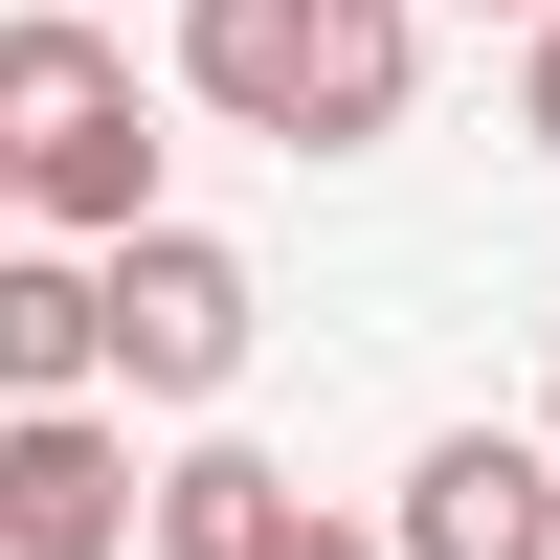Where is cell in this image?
<instances>
[{
  "label": "cell",
  "instance_id": "7",
  "mask_svg": "<svg viewBox=\"0 0 560 560\" xmlns=\"http://www.w3.org/2000/svg\"><path fill=\"white\" fill-rule=\"evenodd\" d=\"M292 538H314V493L269 471L247 427H202V448L158 471V560H292Z\"/></svg>",
  "mask_w": 560,
  "mask_h": 560
},
{
  "label": "cell",
  "instance_id": "1",
  "mask_svg": "<svg viewBox=\"0 0 560 560\" xmlns=\"http://www.w3.org/2000/svg\"><path fill=\"white\" fill-rule=\"evenodd\" d=\"M179 90L224 135H292V158H382L427 90V23L404 0H179Z\"/></svg>",
  "mask_w": 560,
  "mask_h": 560
},
{
  "label": "cell",
  "instance_id": "5",
  "mask_svg": "<svg viewBox=\"0 0 560 560\" xmlns=\"http://www.w3.org/2000/svg\"><path fill=\"white\" fill-rule=\"evenodd\" d=\"M113 404V269L90 247H0V427Z\"/></svg>",
  "mask_w": 560,
  "mask_h": 560
},
{
  "label": "cell",
  "instance_id": "4",
  "mask_svg": "<svg viewBox=\"0 0 560 560\" xmlns=\"http://www.w3.org/2000/svg\"><path fill=\"white\" fill-rule=\"evenodd\" d=\"M404 560H560V448L538 427H448L427 471H404Z\"/></svg>",
  "mask_w": 560,
  "mask_h": 560
},
{
  "label": "cell",
  "instance_id": "8",
  "mask_svg": "<svg viewBox=\"0 0 560 560\" xmlns=\"http://www.w3.org/2000/svg\"><path fill=\"white\" fill-rule=\"evenodd\" d=\"M516 135H538V158H560V23L516 45Z\"/></svg>",
  "mask_w": 560,
  "mask_h": 560
},
{
  "label": "cell",
  "instance_id": "6",
  "mask_svg": "<svg viewBox=\"0 0 560 560\" xmlns=\"http://www.w3.org/2000/svg\"><path fill=\"white\" fill-rule=\"evenodd\" d=\"M113 113H135L113 23H90V0H23V23H0V158H68V135H113Z\"/></svg>",
  "mask_w": 560,
  "mask_h": 560
},
{
  "label": "cell",
  "instance_id": "11",
  "mask_svg": "<svg viewBox=\"0 0 560 560\" xmlns=\"http://www.w3.org/2000/svg\"><path fill=\"white\" fill-rule=\"evenodd\" d=\"M0 247H23V158H0Z\"/></svg>",
  "mask_w": 560,
  "mask_h": 560
},
{
  "label": "cell",
  "instance_id": "3",
  "mask_svg": "<svg viewBox=\"0 0 560 560\" xmlns=\"http://www.w3.org/2000/svg\"><path fill=\"white\" fill-rule=\"evenodd\" d=\"M158 538V471H135L113 404H68V427H0V560H135Z\"/></svg>",
  "mask_w": 560,
  "mask_h": 560
},
{
  "label": "cell",
  "instance_id": "10",
  "mask_svg": "<svg viewBox=\"0 0 560 560\" xmlns=\"http://www.w3.org/2000/svg\"><path fill=\"white\" fill-rule=\"evenodd\" d=\"M471 23H516V45H538V23H560V0H471Z\"/></svg>",
  "mask_w": 560,
  "mask_h": 560
},
{
  "label": "cell",
  "instance_id": "2",
  "mask_svg": "<svg viewBox=\"0 0 560 560\" xmlns=\"http://www.w3.org/2000/svg\"><path fill=\"white\" fill-rule=\"evenodd\" d=\"M247 337H269V292H247L224 224L113 247V382H135V404H224V382H247Z\"/></svg>",
  "mask_w": 560,
  "mask_h": 560
},
{
  "label": "cell",
  "instance_id": "9",
  "mask_svg": "<svg viewBox=\"0 0 560 560\" xmlns=\"http://www.w3.org/2000/svg\"><path fill=\"white\" fill-rule=\"evenodd\" d=\"M292 560H404V538H359V516H314V538H292Z\"/></svg>",
  "mask_w": 560,
  "mask_h": 560
},
{
  "label": "cell",
  "instance_id": "12",
  "mask_svg": "<svg viewBox=\"0 0 560 560\" xmlns=\"http://www.w3.org/2000/svg\"><path fill=\"white\" fill-rule=\"evenodd\" d=\"M538 448H560V382H538Z\"/></svg>",
  "mask_w": 560,
  "mask_h": 560
}]
</instances>
